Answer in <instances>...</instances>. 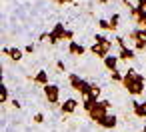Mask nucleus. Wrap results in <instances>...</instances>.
<instances>
[{"label":"nucleus","mask_w":146,"mask_h":132,"mask_svg":"<svg viewBox=\"0 0 146 132\" xmlns=\"http://www.w3.org/2000/svg\"><path fill=\"white\" fill-rule=\"evenodd\" d=\"M122 86L128 90L130 96H140L144 92V76L140 72H136L134 68L126 70L124 74V80H122Z\"/></svg>","instance_id":"obj_1"},{"label":"nucleus","mask_w":146,"mask_h":132,"mask_svg":"<svg viewBox=\"0 0 146 132\" xmlns=\"http://www.w3.org/2000/svg\"><path fill=\"white\" fill-rule=\"evenodd\" d=\"M68 82H70V86H72L76 92H80L82 96H86V94H88V90H90V86H92L88 80H84V78H82V76H78L76 72H70Z\"/></svg>","instance_id":"obj_2"},{"label":"nucleus","mask_w":146,"mask_h":132,"mask_svg":"<svg viewBox=\"0 0 146 132\" xmlns=\"http://www.w3.org/2000/svg\"><path fill=\"white\" fill-rule=\"evenodd\" d=\"M108 108H110V102H108V100H98V102L94 104V108L88 112V118L94 120V122H100V120L108 114Z\"/></svg>","instance_id":"obj_3"},{"label":"nucleus","mask_w":146,"mask_h":132,"mask_svg":"<svg viewBox=\"0 0 146 132\" xmlns=\"http://www.w3.org/2000/svg\"><path fill=\"white\" fill-rule=\"evenodd\" d=\"M130 38L134 42V50H144L146 48V28H134L130 32Z\"/></svg>","instance_id":"obj_4"},{"label":"nucleus","mask_w":146,"mask_h":132,"mask_svg":"<svg viewBox=\"0 0 146 132\" xmlns=\"http://www.w3.org/2000/svg\"><path fill=\"white\" fill-rule=\"evenodd\" d=\"M64 36H66L64 24H62V22H56V24L52 26V30H50V44H58L60 40H64Z\"/></svg>","instance_id":"obj_5"},{"label":"nucleus","mask_w":146,"mask_h":132,"mask_svg":"<svg viewBox=\"0 0 146 132\" xmlns=\"http://www.w3.org/2000/svg\"><path fill=\"white\" fill-rule=\"evenodd\" d=\"M42 90H44V96H46V100H48L50 104H58L60 88H58L56 84H46V86H42Z\"/></svg>","instance_id":"obj_6"},{"label":"nucleus","mask_w":146,"mask_h":132,"mask_svg":"<svg viewBox=\"0 0 146 132\" xmlns=\"http://www.w3.org/2000/svg\"><path fill=\"white\" fill-rule=\"evenodd\" d=\"M110 48H112V42H108V44H98V42H94L88 50H90L92 54H96L98 58H102V60H104V58L110 54Z\"/></svg>","instance_id":"obj_7"},{"label":"nucleus","mask_w":146,"mask_h":132,"mask_svg":"<svg viewBox=\"0 0 146 132\" xmlns=\"http://www.w3.org/2000/svg\"><path fill=\"white\" fill-rule=\"evenodd\" d=\"M2 52H4V56H8V58L14 60V62H18V60L24 56V52H22L20 48H14V46H4Z\"/></svg>","instance_id":"obj_8"},{"label":"nucleus","mask_w":146,"mask_h":132,"mask_svg":"<svg viewBox=\"0 0 146 132\" xmlns=\"http://www.w3.org/2000/svg\"><path fill=\"white\" fill-rule=\"evenodd\" d=\"M76 106H78V102H76L74 98H66V100L60 104V112H62V114H72V112L76 110Z\"/></svg>","instance_id":"obj_9"},{"label":"nucleus","mask_w":146,"mask_h":132,"mask_svg":"<svg viewBox=\"0 0 146 132\" xmlns=\"http://www.w3.org/2000/svg\"><path fill=\"white\" fill-rule=\"evenodd\" d=\"M68 52H70L72 56H84V54H86V46L78 44L76 40H72V42L68 44Z\"/></svg>","instance_id":"obj_10"},{"label":"nucleus","mask_w":146,"mask_h":132,"mask_svg":"<svg viewBox=\"0 0 146 132\" xmlns=\"http://www.w3.org/2000/svg\"><path fill=\"white\" fill-rule=\"evenodd\" d=\"M118 62H120V58H118V56L108 54V56L104 58V68H106V70H110V72H114V70H118Z\"/></svg>","instance_id":"obj_11"},{"label":"nucleus","mask_w":146,"mask_h":132,"mask_svg":"<svg viewBox=\"0 0 146 132\" xmlns=\"http://www.w3.org/2000/svg\"><path fill=\"white\" fill-rule=\"evenodd\" d=\"M98 124H100L102 128H114V126L118 124V118H116L114 114H110V112H108V114H106V116H104Z\"/></svg>","instance_id":"obj_12"},{"label":"nucleus","mask_w":146,"mask_h":132,"mask_svg":"<svg viewBox=\"0 0 146 132\" xmlns=\"http://www.w3.org/2000/svg\"><path fill=\"white\" fill-rule=\"evenodd\" d=\"M132 110H134V114L138 116V118H146V100L144 102H132Z\"/></svg>","instance_id":"obj_13"},{"label":"nucleus","mask_w":146,"mask_h":132,"mask_svg":"<svg viewBox=\"0 0 146 132\" xmlns=\"http://www.w3.org/2000/svg\"><path fill=\"white\" fill-rule=\"evenodd\" d=\"M136 56V50L134 48H130V46H126V48H120L118 50V58L120 60H132Z\"/></svg>","instance_id":"obj_14"},{"label":"nucleus","mask_w":146,"mask_h":132,"mask_svg":"<svg viewBox=\"0 0 146 132\" xmlns=\"http://www.w3.org/2000/svg\"><path fill=\"white\" fill-rule=\"evenodd\" d=\"M100 94H102V88H100L98 84H92V86H90V90H88V94H86V96H82V98H92V100H100Z\"/></svg>","instance_id":"obj_15"},{"label":"nucleus","mask_w":146,"mask_h":132,"mask_svg":"<svg viewBox=\"0 0 146 132\" xmlns=\"http://www.w3.org/2000/svg\"><path fill=\"white\" fill-rule=\"evenodd\" d=\"M34 82L46 86V84H48V72H46V70H38V72L34 74Z\"/></svg>","instance_id":"obj_16"},{"label":"nucleus","mask_w":146,"mask_h":132,"mask_svg":"<svg viewBox=\"0 0 146 132\" xmlns=\"http://www.w3.org/2000/svg\"><path fill=\"white\" fill-rule=\"evenodd\" d=\"M0 102H2V104H6L8 102V88L2 84V86H0Z\"/></svg>","instance_id":"obj_17"},{"label":"nucleus","mask_w":146,"mask_h":132,"mask_svg":"<svg viewBox=\"0 0 146 132\" xmlns=\"http://www.w3.org/2000/svg\"><path fill=\"white\" fill-rule=\"evenodd\" d=\"M118 24H120V14H118V12H114V14L110 16V26H112V30H116V28H118Z\"/></svg>","instance_id":"obj_18"},{"label":"nucleus","mask_w":146,"mask_h":132,"mask_svg":"<svg viewBox=\"0 0 146 132\" xmlns=\"http://www.w3.org/2000/svg\"><path fill=\"white\" fill-rule=\"evenodd\" d=\"M98 26H100V30H112V26H110V20H106V18H100L98 20Z\"/></svg>","instance_id":"obj_19"},{"label":"nucleus","mask_w":146,"mask_h":132,"mask_svg":"<svg viewBox=\"0 0 146 132\" xmlns=\"http://www.w3.org/2000/svg\"><path fill=\"white\" fill-rule=\"evenodd\" d=\"M94 42H98V44H108L110 38H108L106 34H96V36H94Z\"/></svg>","instance_id":"obj_20"},{"label":"nucleus","mask_w":146,"mask_h":132,"mask_svg":"<svg viewBox=\"0 0 146 132\" xmlns=\"http://www.w3.org/2000/svg\"><path fill=\"white\" fill-rule=\"evenodd\" d=\"M110 78H112V82H120V84H122V80H124V74H120L118 70H114V72H110Z\"/></svg>","instance_id":"obj_21"},{"label":"nucleus","mask_w":146,"mask_h":132,"mask_svg":"<svg viewBox=\"0 0 146 132\" xmlns=\"http://www.w3.org/2000/svg\"><path fill=\"white\" fill-rule=\"evenodd\" d=\"M34 122H36V124H42V122H44V114H42V112L36 114V116H34Z\"/></svg>","instance_id":"obj_22"},{"label":"nucleus","mask_w":146,"mask_h":132,"mask_svg":"<svg viewBox=\"0 0 146 132\" xmlns=\"http://www.w3.org/2000/svg\"><path fill=\"white\" fill-rule=\"evenodd\" d=\"M24 52H28V54H30V52H34V44H28V46L24 48Z\"/></svg>","instance_id":"obj_23"},{"label":"nucleus","mask_w":146,"mask_h":132,"mask_svg":"<svg viewBox=\"0 0 146 132\" xmlns=\"http://www.w3.org/2000/svg\"><path fill=\"white\" fill-rule=\"evenodd\" d=\"M56 66H58V70H64V62L62 60H56Z\"/></svg>","instance_id":"obj_24"}]
</instances>
